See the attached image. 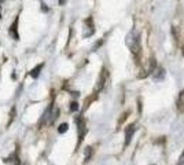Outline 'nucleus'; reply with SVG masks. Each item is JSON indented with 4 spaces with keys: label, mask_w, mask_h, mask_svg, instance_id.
<instances>
[{
    "label": "nucleus",
    "mask_w": 184,
    "mask_h": 165,
    "mask_svg": "<svg viewBox=\"0 0 184 165\" xmlns=\"http://www.w3.org/2000/svg\"><path fill=\"white\" fill-rule=\"evenodd\" d=\"M177 165H184V151L182 153V155H180L179 163H177Z\"/></svg>",
    "instance_id": "nucleus-10"
},
{
    "label": "nucleus",
    "mask_w": 184,
    "mask_h": 165,
    "mask_svg": "<svg viewBox=\"0 0 184 165\" xmlns=\"http://www.w3.org/2000/svg\"><path fill=\"white\" fill-rule=\"evenodd\" d=\"M106 77H107V72L103 69V70H102V74H100V78H99V84H98V88H99V90H102V88L105 87Z\"/></svg>",
    "instance_id": "nucleus-5"
},
{
    "label": "nucleus",
    "mask_w": 184,
    "mask_h": 165,
    "mask_svg": "<svg viewBox=\"0 0 184 165\" xmlns=\"http://www.w3.org/2000/svg\"><path fill=\"white\" fill-rule=\"evenodd\" d=\"M91 154H92V149L91 147H87V150H85V160H90Z\"/></svg>",
    "instance_id": "nucleus-9"
},
{
    "label": "nucleus",
    "mask_w": 184,
    "mask_h": 165,
    "mask_svg": "<svg viewBox=\"0 0 184 165\" xmlns=\"http://www.w3.org/2000/svg\"><path fill=\"white\" fill-rule=\"evenodd\" d=\"M59 4L63 6V4H65V0H59Z\"/></svg>",
    "instance_id": "nucleus-11"
},
{
    "label": "nucleus",
    "mask_w": 184,
    "mask_h": 165,
    "mask_svg": "<svg viewBox=\"0 0 184 165\" xmlns=\"http://www.w3.org/2000/svg\"><path fill=\"white\" fill-rule=\"evenodd\" d=\"M177 109H179V111L184 113V91L180 92L179 99H177Z\"/></svg>",
    "instance_id": "nucleus-4"
},
{
    "label": "nucleus",
    "mask_w": 184,
    "mask_h": 165,
    "mask_svg": "<svg viewBox=\"0 0 184 165\" xmlns=\"http://www.w3.org/2000/svg\"><path fill=\"white\" fill-rule=\"evenodd\" d=\"M135 131H136V127L135 125H129L128 128L125 129V138H126V139H125V146H128V144L130 143V139H132Z\"/></svg>",
    "instance_id": "nucleus-1"
},
{
    "label": "nucleus",
    "mask_w": 184,
    "mask_h": 165,
    "mask_svg": "<svg viewBox=\"0 0 184 165\" xmlns=\"http://www.w3.org/2000/svg\"><path fill=\"white\" fill-rule=\"evenodd\" d=\"M77 125H78V135H80V142L84 139V135H85V123L82 119L77 120Z\"/></svg>",
    "instance_id": "nucleus-2"
},
{
    "label": "nucleus",
    "mask_w": 184,
    "mask_h": 165,
    "mask_svg": "<svg viewBox=\"0 0 184 165\" xmlns=\"http://www.w3.org/2000/svg\"><path fill=\"white\" fill-rule=\"evenodd\" d=\"M70 110H72V111H77V110H78V103H77V102H72V103H70Z\"/></svg>",
    "instance_id": "nucleus-8"
},
{
    "label": "nucleus",
    "mask_w": 184,
    "mask_h": 165,
    "mask_svg": "<svg viewBox=\"0 0 184 165\" xmlns=\"http://www.w3.org/2000/svg\"><path fill=\"white\" fill-rule=\"evenodd\" d=\"M17 25H18V17L15 18V21H14V23L10 26V34L14 37L15 40H18L19 39V36H18V32H17Z\"/></svg>",
    "instance_id": "nucleus-3"
},
{
    "label": "nucleus",
    "mask_w": 184,
    "mask_h": 165,
    "mask_svg": "<svg viewBox=\"0 0 184 165\" xmlns=\"http://www.w3.org/2000/svg\"><path fill=\"white\" fill-rule=\"evenodd\" d=\"M67 128H69V125H67L66 123H63V124H61V125H59L58 132H59V134H65V132L67 131Z\"/></svg>",
    "instance_id": "nucleus-7"
},
{
    "label": "nucleus",
    "mask_w": 184,
    "mask_h": 165,
    "mask_svg": "<svg viewBox=\"0 0 184 165\" xmlns=\"http://www.w3.org/2000/svg\"><path fill=\"white\" fill-rule=\"evenodd\" d=\"M43 66H44V65H43V63H40V65H37V66H36V67H34V69H33V70H32V72H30V76H32V77H33V78H36V77H37V76H38V74H40V70H41V69H43Z\"/></svg>",
    "instance_id": "nucleus-6"
}]
</instances>
